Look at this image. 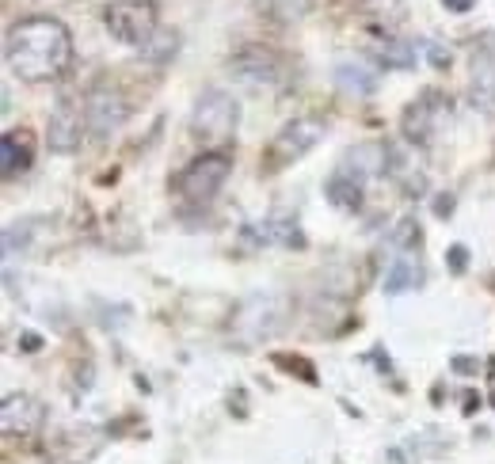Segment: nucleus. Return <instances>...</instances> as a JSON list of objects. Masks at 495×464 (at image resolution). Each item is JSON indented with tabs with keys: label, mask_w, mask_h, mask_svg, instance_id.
<instances>
[{
	"label": "nucleus",
	"mask_w": 495,
	"mask_h": 464,
	"mask_svg": "<svg viewBox=\"0 0 495 464\" xmlns=\"http://www.w3.org/2000/svg\"><path fill=\"white\" fill-rule=\"evenodd\" d=\"M5 65L27 84H50L73 65V35L54 15H27L5 35Z\"/></svg>",
	"instance_id": "f257e3e1"
},
{
	"label": "nucleus",
	"mask_w": 495,
	"mask_h": 464,
	"mask_svg": "<svg viewBox=\"0 0 495 464\" xmlns=\"http://www.w3.org/2000/svg\"><path fill=\"white\" fill-rule=\"evenodd\" d=\"M293 316V301L279 290H263V293H248L244 301H236V309L225 324V335L233 347L255 350L260 342H271Z\"/></svg>",
	"instance_id": "f03ea898"
},
{
	"label": "nucleus",
	"mask_w": 495,
	"mask_h": 464,
	"mask_svg": "<svg viewBox=\"0 0 495 464\" xmlns=\"http://www.w3.org/2000/svg\"><path fill=\"white\" fill-rule=\"evenodd\" d=\"M236 126H241V104H236V95H229L222 88H206L203 95L194 99L191 137L206 153H222L225 141H233Z\"/></svg>",
	"instance_id": "7ed1b4c3"
},
{
	"label": "nucleus",
	"mask_w": 495,
	"mask_h": 464,
	"mask_svg": "<svg viewBox=\"0 0 495 464\" xmlns=\"http://www.w3.org/2000/svg\"><path fill=\"white\" fill-rule=\"evenodd\" d=\"M104 27L111 31L114 43L142 50L149 38L161 31V19H156V5H153V0H107Z\"/></svg>",
	"instance_id": "20e7f679"
},
{
	"label": "nucleus",
	"mask_w": 495,
	"mask_h": 464,
	"mask_svg": "<svg viewBox=\"0 0 495 464\" xmlns=\"http://www.w3.org/2000/svg\"><path fill=\"white\" fill-rule=\"evenodd\" d=\"M229 73L248 84L252 92H282L290 84V69L282 65L279 54H271L263 46H244L229 57Z\"/></svg>",
	"instance_id": "39448f33"
},
{
	"label": "nucleus",
	"mask_w": 495,
	"mask_h": 464,
	"mask_svg": "<svg viewBox=\"0 0 495 464\" xmlns=\"http://www.w3.org/2000/svg\"><path fill=\"white\" fill-rule=\"evenodd\" d=\"M229 172H233L229 153H203V156H194L180 175H175V191H180L187 202H210L217 191L225 187Z\"/></svg>",
	"instance_id": "423d86ee"
},
{
	"label": "nucleus",
	"mask_w": 495,
	"mask_h": 464,
	"mask_svg": "<svg viewBox=\"0 0 495 464\" xmlns=\"http://www.w3.org/2000/svg\"><path fill=\"white\" fill-rule=\"evenodd\" d=\"M324 133H328V126L312 114H302V118H293V123H286L279 133H274L271 149H267L271 168H286V164H293V160H302L305 153H312L316 145H321Z\"/></svg>",
	"instance_id": "0eeeda50"
},
{
	"label": "nucleus",
	"mask_w": 495,
	"mask_h": 464,
	"mask_svg": "<svg viewBox=\"0 0 495 464\" xmlns=\"http://www.w3.org/2000/svg\"><path fill=\"white\" fill-rule=\"evenodd\" d=\"M84 133H88L84 99H73V95L57 99V107L46 118V145H50V153H62V156L76 153V149H81V141H84Z\"/></svg>",
	"instance_id": "6e6552de"
},
{
	"label": "nucleus",
	"mask_w": 495,
	"mask_h": 464,
	"mask_svg": "<svg viewBox=\"0 0 495 464\" xmlns=\"http://www.w3.org/2000/svg\"><path fill=\"white\" fill-rule=\"evenodd\" d=\"M442 123H450V99L439 92H423L401 118V133L408 145H431Z\"/></svg>",
	"instance_id": "1a4fd4ad"
},
{
	"label": "nucleus",
	"mask_w": 495,
	"mask_h": 464,
	"mask_svg": "<svg viewBox=\"0 0 495 464\" xmlns=\"http://www.w3.org/2000/svg\"><path fill=\"white\" fill-rule=\"evenodd\" d=\"M84 111H88V133L95 141H107L114 137L118 130L126 126V118H130V104H126V95L111 88V84H95L88 95H84Z\"/></svg>",
	"instance_id": "9d476101"
},
{
	"label": "nucleus",
	"mask_w": 495,
	"mask_h": 464,
	"mask_svg": "<svg viewBox=\"0 0 495 464\" xmlns=\"http://www.w3.org/2000/svg\"><path fill=\"white\" fill-rule=\"evenodd\" d=\"M43 422H46L43 400H35L27 392H12V396H5V403H0V430L8 438H31V434L43 430Z\"/></svg>",
	"instance_id": "9b49d317"
},
{
	"label": "nucleus",
	"mask_w": 495,
	"mask_h": 464,
	"mask_svg": "<svg viewBox=\"0 0 495 464\" xmlns=\"http://www.w3.org/2000/svg\"><path fill=\"white\" fill-rule=\"evenodd\" d=\"M423 259L420 252H396L392 255V263L385 267V278H381V290L389 297H401V293H411V290H420L423 286Z\"/></svg>",
	"instance_id": "f8f14e48"
},
{
	"label": "nucleus",
	"mask_w": 495,
	"mask_h": 464,
	"mask_svg": "<svg viewBox=\"0 0 495 464\" xmlns=\"http://www.w3.org/2000/svg\"><path fill=\"white\" fill-rule=\"evenodd\" d=\"M354 179H362V183H370V179H378L389 172V145L385 141H359L354 149H347L343 164Z\"/></svg>",
	"instance_id": "ddd939ff"
},
{
	"label": "nucleus",
	"mask_w": 495,
	"mask_h": 464,
	"mask_svg": "<svg viewBox=\"0 0 495 464\" xmlns=\"http://www.w3.org/2000/svg\"><path fill=\"white\" fill-rule=\"evenodd\" d=\"M472 107L495 111V46H480L472 54Z\"/></svg>",
	"instance_id": "4468645a"
},
{
	"label": "nucleus",
	"mask_w": 495,
	"mask_h": 464,
	"mask_svg": "<svg viewBox=\"0 0 495 464\" xmlns=\"http://www.w3.org/2000/svg\"><path fill=\"white\" fill-rule=\"evenodd\" d=\"M362 179H354L347 168H335L328 175V183H324V194L335 210H343V213H354V210H362Z\"/></svg>",
	"instance_id": "2eb2a0df"
},
{
	"label": "nucleus",
	"mask_w": 495,
	"mask_h": 464,
	"mask_svg": "<svg viewBox=\"0 0 495 464\" xmlns=\"http://www.w3.org/2000/svg\"><path fill=\"white\" fill-rule=\"evenodd\" d=\"M31 168V137L24 130H8L0 137V172L8 179Z\"/></svg>",
	"instance_id": "dca6fc26"
},
{
	"label": "nucleus",
	"mask_w": 495,
	"mask_h": 464,
	"mask_svg": "<svg viewBox=\"0 0 495 464\" xmlns=\"http://www.w3.org/2000/svg\"><path fill=\"white\" fill-rule=\"evenodd\" d=\"M335 88H340L343 95L366 99V95L378 92V73H370L359 62H340V65H335Z\"/></svg>",
	"instance_id": "f3484780"
},
{
	"label": "nucleus",
	"mask_w": 495,
	"mask_h": 464,
	"mask_svg": "<svg viewBox=\"0 0 495 464\" xmlns=\"http://www.w3.org/2000/svg\"><path fill=\"white\" fill-rule=\"evenodd\" d=\"M373 57H378L385 69H401V73L415 69V62H420L415 46H411V43H401V38H381V43L373 46Z\"/></svg>",
	"instance_id": "a211bd4d"
},
{
	"label": "nucleus",
	"mask_w": 495,
	"mask_h": 464,
	"mask_svg": "<svg viewBox=\"0 0 495 464\" xmlns=\"http://www.w3.org/2000/svg\"><path fill=\"white\" fill-rule=\"evenodd\" d=\"M175 50H180V35H175L172 27H161L142 46V57H145V62H153V65H164V62H172V57H175Z\"/></svg>",
	"instance_id": "6ab92c4d"
},
{
	"label": "nucleus",
	"mask_w": 495,
	"mask_h": 464,
	"mask_svg": "<svg viewBox=\"0 0 495 464\" xmlns=\"http://www.w3.org/2000/svg\"><path fill=\"white\" fill-rule=\"evenodd\" d=\"M312 8H316V0H267V12L274 24H302Z\"/></svg>",
	"instance_id": "aec40b11"
},
{
	"label": "nucleus",
	"mask_w": 495,
	"mask_h": 464,
	"mask_svg": "<svg viewBox=\"0 0 495 464\" xmlns=\"http://www.w3.org/2000/svg\"><path fill=\"white\" fill-rule=\"evenodd\" d=\"M415 244H420V225H415L411 217L396 221V229L389 232V248L392 252H415Z\"/></svg>",
	"instance_id": "412c9836"
},
{
	"label": "nucleus",
	"mask_w": 495,
	"mask_h": 464,
	"mask_svg": "<svg viewBox=\"0 0 495 464\" xmlns=\"http://www.w3.org/2000/svg\"><path fill=\"white\" fill-rule=\"evenodd\" d=\"M31 229H35L31 221H15V225H8V229H5V255H8V259L15 255V240H19V252L27 248V236H31Z\"/></svg>",
	"instance_id": "4be33fe9"
},
{
	"label": "nucleus",
	"mask_w": 495,
	"mask_h": 464,
	"mask_svg": "<svg viewBox=\"0 0 495 464\" xmlns=\"http://www.w3.org/2000/svg\"><path fill=\"white\" fill-rule=\"evenodd\" d=\"M423 50H427V62L439 69V73H446L450 69V62H453V54L442 46V43H423Z\"/></svg>",
	"instance_id": "5701e85b"
},
{
	"label": "nucleus",
	"mask_w": 495,
	"mask_h": 464,
	"mask_svg": "<svg viewBox=\"0 0 495 464\" xmlns=\"http://www.w3.org/2000/svg\"><path fill=\"white\" fill-rule=\"evenodd\" d=\"M446 263H450V271H453V274H461V271L469 267V252H465L461 244H453V248L446 252Z\"/></svg>",
	"instance_id": "b1692460"
},
{
	"label": "nucleus",
	"mask_w": 495,
	"mask_h": 464,
	"mask_svg": "<svg viewBox=\"0 0 495 464\" xmlns=\"http://www.w3.org/2000/svg\"><path fill=\"white\" fill-rule=\"evenodd\" d=\"M450 366L458 370V373H477V370H480V361H477V358H453Z\"/></svg>",
	"instance_id": "393cba45"
},
{
	"label": "nucleus",
	"mask_w": 495,
	"mask_h": 464,
	"mask_svg": "<svg viewBox=\"0 0 495 464\" xmlns=\"http://www.w3.org/2000/svg\"><path fill=\"white\" fill-rule=\"evenodd\" d=\"M19 342H24V350H27V354H35L38 347H43V339H38L35 331H24V335H19Z\"/></svg>",
	"instance_id": "a878e982"
},
{
	"label": "nucleus",
	"mask_w": 495,
	"mask_h": 464,
	"mask_svg": "<svg viewBox=\"0 0 495 464\" xmlns=\"http://www.w3.org/2000/svg\"><path fill=\"white\" fill-rule=\"evenodd\" d=\"M442 5H446L450 12H469L472 5H477V0H442Z\"/></svg>",
	"instance_id": "bb28decb"
},
{
	"label": "nucleus",
	"mask_w": 495,
	"mask_h": 464,
	"mask_svg": "<svg viewBox=\"0 0 495 464\" xmlns=\"http://www.w3.org/2000/svg\"><path fill=\"white\" fill-rule=\"evenodd\" d=\"M450 210H453V198H450V194H446V198H439V202H434V213H439V217H446Z\"/></svg>",
	"instance_id": "cd10ccee"
},
{
	"label": "nucleus",
	"mask_w": 495,
	"mask_h": 464,
	"mask_svg": "<svg viewBox=\"0 0 495 464\" xmlns=\"http://www.w3.org/2000/svg\"><path fill=\"white\" fill-rule=\"evenodd\" d=\"M491 408H495V392H491Z\"/></svg>",
	"instance_id": "c85d7f7f"
}]
</instances>
